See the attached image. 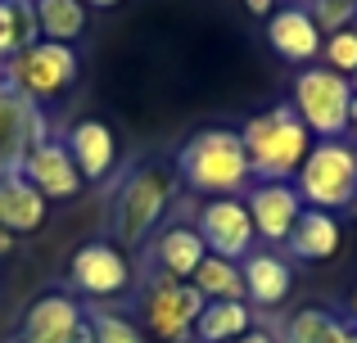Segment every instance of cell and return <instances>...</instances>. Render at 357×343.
Segmentation results:
<instances>
[{
  "label": "cell",
  "mask_w": 357,
  "mask_h": 343,
  "mask_svg": "<svg viewBox=\"0 0 357 343\" xmlns=\"http://www.w3.org/2000/svg\"><path fill=\"white\" fill-rule=\"evenodd\" d=\"M176 172L167 163H136L127 176L118 181V190L109 194V212H105V226H109V244H118L122 253H136L154 239L158 221L167 217L176 199Z\"/></svg>",
  "instance_id": "cell-1"
},
{
  "label": "cell",
  "mask_w": 357,
  "mask_h": 343,
  "mask_svg": "<svg viewBox=\"0 0 357 343\" xmlns=\"http://www.w3.org/2000/svg\"><path fill=\"white\" fill-rule=\"evenodd\" d=\"M172 172L185 190L208 194V199H240L253 185L244 141L231 127H204V131H195L190 141L176 150Z\"/></svg>",
  "instance_id": "cell-2"
},
{
  "label": "cell",
  "mask_w": 357,
  "mask_h": 343,
  "mask_svg": "<svg viewBox=\"0 0 357 343\" xmlns=\"http://www.w3.org/2000/svg\"><path fill=\"white\" fill-rule=\"evenodd\" d=\"M240 141H244V154H249L253 181H294L307 150H312V131L298 122V113L289 104L253 113L240 127Z\"/></svg>",
  "instance_id": "cell-3"
},
{
  "label": "cell",
  "mask_w": 357,
  "mask_h": 343,
  "mask_svg": "<svg viewBox=\"0 0 357 343\" xmlns=\"http://www.w3.org/2000/svg\"><path fill=\"white\" fill-rule=\"evenodd\" d=\"M294 190L307 208H357V150L349 141H312L303 168L294 176Z\"/></svg>",
  "instance_id": "cell-4"
},
{
  "label": "cell",
  "mask_w": 357,
  "mask_h": 343,
  "mask_svg": "<svg viewBox=\"0 0 357 343\" xmlns=\"http://www.w3.org/2000/svg\"><path fill=\"white\" fill-rule=\"evenodd\" d=\"M77 77H82L77 45H59V41H36L5 63V86H14L32 104H50V99L68 95L77 86Z\"/></svg>",
  "instance_id": "cell-5"
},
{
  "label": "cell",
  "mask_w": 357,
  "mask_h": 343,
  "mask_svg": "<svg viewBox=\"0 0 357 343\" xmlns=\"http://www.w3.org/2000/svg\"><path fill=\"white\" fill-rule=\"evenodd\" d=\"M349 104H353V81L331 72L326 63H307L294 77V99L289 109L317 141H340L349 131Z\"/></svg>",
  "instance_id": "cell-6"
},
{
  "label": "cell",
  "mask_w": 357,
  "mask_h": 343,
  "mask_svg": "<svg viewBox=\"0 0 357 343\" xmlns=\"http://www.w3.org/2000/svg\"><path fill=\"white\" fill-rule=\"evenodd\" d=\"M145 326L163 343H195V321L204 312V294L190 280H172V276L145 271Z\"/></svg>",
  "instance_id": "cell-7"
},
{
  "label": "cell",
  "mask_w": 357,
  "mask_h": 343,
  "mask_svg": "<svg viewBox=\"0 0 357 343\" xmlns=\"http://www.w3.org/2000/svg\"><path fill=\"white\" fill-rule=\"evenodd\" d=\"M41 141H50V118L41 104L23 99L14 86L0 81V176L23 172V159Z\"/></svg>",
  "instance_id": "cell-8"
},
{
  "label": "cell",
  "mask_w": 357,
  "mask_h": 343,
  "mask_svg": "<svg viewBox=\"0 0 357 343\" xmlns=\"http://www.w3.org/2000/svg\"><path fill=\"white\" fill-rule=\"evenodd\" d=\"M14 343H96V335H91L86 308L73 294L50 289V294L27 303Z\"/></svg>",
  "instance_id": "cell-9"
},
{
  "label": "cell",
  "mask_w": 357,
  "mask_h": 343,
  "mask_svg": "<svg viewBox=\"0 0 357 343\" xmlns=\"http://www.w3.org/2000/svg\"><path fill=\"white\" fill-rule=\"evenodd\" d=\"M195 230H199L204 248L213 257H227V262H244L258 244V230L253 217L244 208V199H208L195 212Z\"/></svg>",
  "instance_id": "cell-10"
},
{
  "label": "cell",
  "mask_w": 357,
  "mask_h": 343,
  "mask_svg": "<svg viewBox=\"0 0 357 343\" xmlns=\"http://www.w3.org/2000/svg\"><path fill=\"white\" fill-rule=\"evenodd\" d=\"M68 285L82 294V298H118V294L131 289V257L122 253L109 239H96V244H82L77 253L68 257Z\"/></svg>",
  "instance_id": "cell-11"
},
{
  "label": "cell",
  "mask_w": 357,
  "mask_h": 343,
  "mask_svg": "<svg viewBox=\"0 0 357 343\" xmlns=\"http://www.w3.org/2000/svg\"><path fill=\"white\" fill-rule=\"evenodd\" d=\"M244 208H249V217H253L258 239L285 244L289 230H294V221H298V212H303L307 203L298 199L294 181H253L249 194H244Z\"/></svg>",
  "instance_id": "cell-12"
},
{
  "label": "cell",
  "mask_w": 357,
  "mask_h": 343,
  "mask_svg": "<svg viewBox=\"0 0 357 343\" xmlns=\"http://www.w3.org/2000/svg\"><path fill=\"white\" fill-rule=\"evenodd\" d=\"M267 45L285 63H303L307 68L312 59H321L326 32L312 23L307 5H276V14L267 18Z\"/></svg>",
  "instance_id": "cell-13"
},
{
  "label": "cell",
  "mask_w": 357,
  "mask_h": 343,
  "mask_svg": "<svg viewBox=\"0 0 357 343\" xmlns=\"http://www.w3.org/2000/svg\"><path fill=\"white\" fill-rule=\"evenodd\" d=\"M204 257H208V248H204L199 230L185 226V221H172V226H163L145 244V271L172 276V280H190Z\"/></svg>",
  "instance_id": "cell-14"
},
{
  "label": "cell",
  "mask_w": 357,
  "mask_h": 343,
  "mask_svg": "<svg viewBox=\"0 0 357 343\" xmlns=\"http://www.w3.org/2000/svg\"><path fill=\"white\" fill-rule=\"evenodd\" d=\"M23 176L41 190V199L50 203V199H73V194H82V172H77V163H73V150H68V141H41L32 154L23 159Z\"/></svg>",
  "instance_id": "cell-15"
},
{
  "label": "cell",
  "mask_w": 357,
  "mask_h": 343,
  "mask_svg": "<svg viewBox=\"0 0 357 343\" xmlns=\"http://www.w3.org/2000/svg\"><path fill=\"white\" fill-rule=\"evenodd\" d=\"M244 271V303L249 308H280L294 289V266L276 248H253L240 262Z\"/></svg>",
  "instance_id": "cell-16"
},
{
  "label": "cell",
  "mask_w": 357,
  "mask_h": 343,
  "mask_svg": "<svg viewBox=\"0 0 357 343\" xmlns=\"http://www.w3.org/2000/svg\"><path fill=\"white\" fill-rule=\"evenodd\" d=\"M68 150H73V163H77L82 181H105L118 163V136L100 118H82V122L68 127Z\"/></svg>",
  "instance_id": "cell-17"
},
{
  "label": "cell",
  "mask_w": 357,
  "mask_h": 343,
  "mask_svg": "<svg viewBox=\"0 0 357 343\" xmlns=\"http://www.w3.org/2000/svg\"><path fill=\"white\" fill-rule=\"evenodd\" d=\"M340 244H344L340 217H335V212H321V208L298 212L294 230H289V239H285L289 257H298V262H331V257L340 253Z\"/></svg>",
  "instance_id": "cell-18"
},
{
  "label": "cell",
  "mask_w": 357,
  "mask_h": 343,
  "mask_svg": "<svg viewBox=\"0 0 357 343\" xmlns=\"http://www.w3.org/2000/svg\"><path fill=\"white\" fill-rule=\"evenodd\" d=\"M45 212H50V203L41 199V190H36L23 172L0 176V226H5L9 235L41 230L45 226Z\"/></svg>",
  "instance_id": "cell-19"
},
{
  "label": "cell",
  "mask_w": 357,
  "mask_h": 343,
  "mask_svg": "<svg viewBox=\"0 0 357 343\" xmlns=\"http://www.w3.org/2000/svg\"><path fill=\"white\" fill-rule=\"evenodd\" d=\"M253 326V308L244 298L236 303H204L199 321H195V343H236L244 339Z\"/></svg>",
  "instance_id": "cell-20"
},
{
  "label": "cell",
  "mask_w": 357,
  "mask_h": 343,
  "mask_svg": "<svg viewBox=\"0 0 357 343\" xmlns=\"http://www.w3.org/2000/svg\"><path fill=\"white\" fill-rule=\"evenodd\" d=\"M353 326L344 317H335L331 308H303L280 326L276 343H349Z\"/></svg>",
  "instance_id": "cell-21"
},
{
  "label": "cell",
  "mask_w": 357,
  "mask_h": 343,
  "mask_svg": "<svg viewBox=\"0 0 357 343\" xmlns=\"http://www.w3.org/2000/svg\"><path fill=\"white\" fill-rule=\"evenodd\" d=\"M36 5V27L41 41H59V45H77L86 36V18L91 9L82 0H32Z\"/></svg>",
  "instance_id": "cell-22"
},
{
  "label": "cell",
  "mask_w": 357,
  "mask_h": 343,
  "mask_svg": "<svg viewBox=\"0 0 357 343\" xmlns=\"http://www.w3.org/2000/svg\"><path fill=\"white\" fill-rule=\"evenodd\" d=\"M36 41H41V27H36L32 0H0V59L9 63Z\"/></svg>",
  "instance_id": "cell-23"
},
{
  "label": "cell",
  "mask_w": 357,
  "mask_h": 343,
  "mask_svg": "<svg viewBox=\"0 0 357 343\" xmlns=\"http://www.w3.org/2000/svg\"><path fill=\"white\" fill-rule=\"evenodd\" d=\"M190 285L204 294V303H236L244 298V271L240 262H227V257H204L199 271L190 276Z\"/></svg>",
  "instance_id": "cell-24"
},
{
  "label": "cell",
  "mask_w": 357,
  "mask_h": 343,
  "mask_svg": "<svg viewBox=\"0 0 357 343\" xmlns=\"http://www.w3.org/2000/svg\"><path fill=\"white\" fill-rule=\"evenodd\" d=\"M86 321H91V335H96V343H145V330H140L136 321L118 317V312L91 308Z\"/></svg>",
  "instance_id": "cell-25"
},
{
  "label": "cell",
  "mask_w": 357,
  "mask_h": 343,
  "mask_svg": "<svg viewBox=\"0 0 357 343\" xmlns=\"http://www.w3.org/2000/svg\"><path fill=\"white\" fill-rule=\"evenodd\" d=\"M321 59H326V68H331V72H340V77L353 81V72H357V27H344V32L326 36Z\"/></svg>",
  "instance_id": "cell-26"
},
{
  "label": "cell",
  "mask_w": 357,
  "mask_h": 343,
  "mask_svg": "<svg viewBox=\"0 0 357 343\" xmlns=\"http://www.w3.org/2000/svg\"><path fill=\"white\" fill-rule=\"evenodd\" d=\"M307 14H312V23L321 27L326 36H331V32H344V27H353L357 0H307Z\"/></svg>",
  "instance_id": "cell-27"
},
{
  "label": "cell",
  "mask_w": 357,
  "mask_h": 343,
  "mask_svg": "<svg viewBox=\"0 0 357 343\" xmlns=\"http://www.w3.org/2000/svg\"><path fill=\"white\" fill-rule=\"evenodd\" d=\"M244 9H249L253 18H271L276 14V0H244Z\"/></svg>",
  "instance_id": "cell-28"
},
{
  "label": "cell",
  "mask_w": 357,
  "mask_h": 343,
  "mask_svg": "<svg viewBox=\"0 0 357 343\" xmlns=\"http://www.w3.org/2000/svg\"><path fill=\"white\" fill-rule=\"evenodd\" d=\"M236 343H276V335H267V330H249V335L236 339Z\"/></svg>",
  "instance_id": "cell-29"
},
{
  "label": "cell",
  "mask_w": 357,
  "mask_h": 343,
  "mask_svg": "<svg viewBox=\"0 0 357 343\" xmlns=\"http://www.w3.org/2000/svg\"><path fill=\"white\" fill-rule=\"evenodd\" d=\"M9 253H14V235L0 226V257H9Z\"/></svg>",
  "instance_id": "cell-30"
},
{
  "label": "cell",
  "mask_w": 357,
  "mask_h": 343,
  "mask_svg": "<svg viewBox=\"0 0 357 343\" xmlns=\"http://www.w3.org/2000/svg\"><path fill=\"white\" fill-rule=\"evenodd\" d=\"M86 9H114V5H122V0H82Z\"/></svg>",
  "instance_id": "cell-31"
},
{
  "label": "cell",
  "mask_w": 357,
  "mask_h": 343,
  "mask_svg": "<svg viewBox=\"0 0 357 343\" xmlns=\"http://www.w3.org/2000/svg\"><path fill=\"white\" fill-rule=\"evenodd\" d=\"M349 326L357 330V289H353V298H349Z\"/></svg>",
  "instance_id": "cell-32"
},
{
  "label": "cell",
  "mask_w": 357,
  "mask_h": 343,
  "mask_svg": "<svg viewBox=\"0 0 357 343\" xmlns=\"http://www.w3.org/2000/svg\"><path fill=\"white\" fill-rule=\"evenodd\" d=\"M349 127L357 131V90H353V104H349Z\"/></svg>",
  "instance_id": "cell-33"
},
{
  "label": "cell",
  "mask_w": 357,
  "mask_h": 343,
  "mask_svg": "<svg viewBox=\"0 0 357 343\" xmlns=\"http://www.w3.org/2000/svg\"><path fill=\"white\" fill-rule=\"evenodd\" d=\"M0 81H5V59H0Z\"/></svg>",
  "instance_id": "cell-34"
},
{
  "label": "cell",
  "mask_w": 357,
  "mask_h": 343,
  "mask_svg": "<svg viewBox=\"0 0 357 343\" xmlns=\"http://www.w3.org/2000/svg\"><path fill=\"white\" fill-rule=\"evenodd\" d=\"M353 90H357V72H353Z\"/></svg>",
  "instance_id": "cell-35"
},
{
  "label": "cell",
  "mask_w": 357,
  "mask_h": 343,
  "mask_svg": "<svg viewBox=\"0 0 357 343\" xmlns=\"http://www.w3.org/2000/svg\"><path fill=\"white\" fill-rule=\"evenodd\" d=\"M349 343H357V330H353V339H349Z\"/></svg>",
  "instance_id": "cell-36"
}]
</instances>
